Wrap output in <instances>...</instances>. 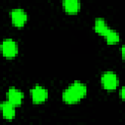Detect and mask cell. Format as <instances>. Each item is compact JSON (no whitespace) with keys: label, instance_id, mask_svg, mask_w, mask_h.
I'll return each mask as SVG.
<instances>
[{"label":"cell","instance_id":"7","mask_svg":"<svg viewBox=\"0 0 125 125\" xmlns=\"http://www.w3.org/2000/svg\"><path fill=\"white\" fill-rule=\"evenodd\" d=\"M0 108H1V111H2V114H3V117L7 120H12L15 115H16V111H15V106L10 104L8 101L1 104L0 105Z\"/></svg>","mask_w":125,"mask_h":125},{"label":"cell","instance_id":"2","mask_svg":"<svg viewBox=\"0 0 125 125\" xmlns=\"http://www.w3.org/2000/svg\"><path fill=\"white\" fill-rule=\"evenodd\" d=\"M1 52L7 59H13L18 54V44L12 39H6L1 44Z\"/></svg>","mask_w":125,"mask_h":125},{"label":"cell","instance_id":"6","mask_svg":"<svg viewBox=\"0 0 125 125\" xmlns=\"http://www.w3.org/2000/svg\"><path fill=\"white\" fill-rule=\"evenodd\" d=\"M7 98H8V102L16 107V106H20L21 104L23 95L21 91L15 89V88H10L7 93Z\"/></svg>","mask_w":125,"mask_h":125},{"label":"cell","instance_id":"9","mask_svg":"<svg viewBox=\"0 0 125 125\" xmlns=\"http://www.w3.org/2000/svg\"><path fill=\"white\" fill-rule=\"evenodd\" d=\"M94 29H95V31H96L99 35L104 36V37H105L106 34H107V33L109 32V30H110V28L107 27L105 21H104L103 19H97V20L95 21Z\"/></svg>","mask_w":125,"mask_h":125},{"label":"cell","instance_id":"8","mask_svg":"<svg viewBox=\"0 0 125 125\" xmlns=\"http://www.w3.org/2000/svg\"><path fill=\"white\" fill-rule=\"evenodd\" d=\"M64 11L69 15H74L80 10V1L79 0H63Z\"/></svg>","mask_w":125,"mask_h":125},{"label":"cell","instance_id":"5","mask_svg":"<svg viewBox=\"0 0 125 125\" xmlns=\"http://www.w3.org/2000/svg\"><path fill=\"white\" fill-rule=\"evenodd\" d=\"M30 95H31L32 102L35 104H39L44 103L48 98L47 90H45L44 88H42L40 86H35L33 89H31Z\"/></svg>","mask_w":125,"mask_h":125},{"label":"cell","instance_id":"10","mask_svg":"<svg viewBox=\"0 0 125 125\" xmlns=\"http://www.w3.org/2000/svg\"><path fill=\"white\" fill-rule=\"evenodd\" d=\"M105 39H106V42H107V44H108V45L116 44V43L119 41V34H118L116 31H114V30L110 29V30H109V32L106 34Z\"/></svg>","mask_w":125,"mask_h":125},{"label":"cell","instance_id":"3","mask_svg":"<svg viewBox=\"0 0 125 125\" xmlns=\"http://www.w3.org/2000/svg\"><path fill=\"white\" fill-rule=\"evenodd\" d=\"M101 81H102L103 87L108 91H112V90L116 89V87L118 85V78H117L116 74L111 71L104 72L102 76Z\"/></svg>","mask_w":125,"mask_h":125},{"label":"cell","instance_id":"4","mask_svg":"<svg viewBox=\"0 0 125 125\" xmlns=\"http://www.w3.org/2000/svg\"><path fill=\"white\" fill-rule=\"evenodd\" d=\"M11 19L12 23L16 27H22L27 21V16L21 9H15L11 12Z\"/></svg>","mask_w":125,"mask_h":125},{"label":"cell","instance_id":"11","mask_svg":"<svg viewBox=\"0 0 125 125\" xmlns=\"http://www.w3.org/2000/svg\"><path fill=\"white\" fill-rule=\"evenodd\" d=\"M120 97H121L122 100H124V88H122L121 91H120Z\"/></svg>","mask_w":125,"mask_h":125},{"label":"cell","instance_id":"1","mask_svg":"<svg viewBox=\"0 0 125 125\" xmlns=\"http://www.w3.org/2000/svg\"><path fill=\"white\" fill-rule=\"evenodd\" d=\"M87 94V87L76 81L71 84L63 93H62V100L67 104H74L79 103Z\"/></svg>","mask_w":125,"mask_h":125}]
</instances>
